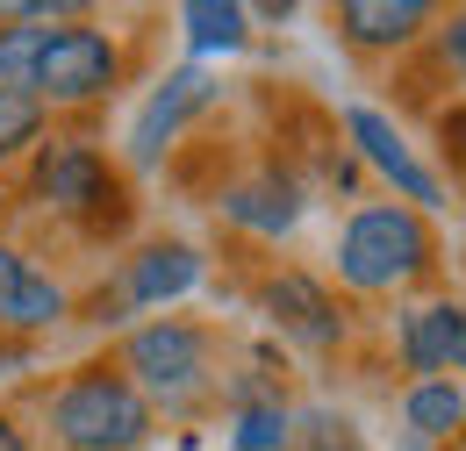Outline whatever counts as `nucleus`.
<instances>
[{
    "instance_id": "obj_1",
    "label": "nucleus",
    "mask_w": 466,
    "mask_h": 451,
    "mask_svg": "<svg viewBox=\"0 0 466 451\" xmlns=\"http://www.w3.org/2000/svg\"><path fill=\"white\" fill-rule=\"evenodd\" d=\"M51 430L65 451H137L151 437V401L122 373H79L51 401Z\"/></svg>"
},
{
    "instance_id": "obj_2",
    "label": "nucleus",
    "mask_w": 466,
    "mask_h": 451,
    "mask_svg": "<svg viewBox=\"0 0 466 451\" xmlns=\"http://www.w3.org/2000/svg\"><path fill=\"white\" fill-rule=\"evenodd\" d=\"M431 266V236L409 208H366L351 215L345 244H338V273H345L359 294H380L395 280H416Z\"/></svg>"
},
{
    "instance_id": "obj_3",
    "label": "nucleus",
    "mask_w": 466,
    "mask_h": 451,
    "mask_svg": "<svg viewBox=\"0 0 466 451\" xmlns=\"http://www.w3.org/2000/svg\"><path fill=\"white\" fill-rule=\"evenodd\" d=\"M122 72V51L101 36V29H51V44L29 72V94L36 101H94L108 94Z\"/></svg>"
},
{
    "instance_id": "obj_4",
    "label": "nucleus",
    "mask_w": 466,
    "mask_h": 451,
    "mask_svg": "<svg viewBox=\"0 0 466 451\" xmlns=\"http://www.w3.org/2000/svg\"><path fill=\"white\" fill-rule=\"evenodd\" d=\"M129 373H137L129 380L137 395L187 401V395H201V380H208V344L187 323H151V330L129 337Z\"/></svg>"
},
{
    "instance_id": "obj_5",
    "label": "nucleus",
    "mask_w": 466,
    "mask_h": 451,
    "mask_svg": "<svg viewBox=\"0 0 466 451\" xmlns=\"http://www.w3.org/2000/svg\"><path fill=\"white\" fill-rule=\"evenodd\" d=\"M208 101H216V86H208V72H201V65L173 72V79L144 101V115H137V129H129V158H137V165H158V151L187 129V115H201Z\"/></svg>"
},
{
    "instance_id": "obj_6",
    "label": "nucleus",
    "mask_w": 466,
    "mask_h": 451,
    "mask_svg": "<svg viewBox=\"0 0 466 451\" xmlns=\"http://www.w3.org/2000/svg\"><path fill=\"white\" fill-rule=\"evenodd\" d=\"M36 194L58 201L65 215H86V208L116 201V179H108V165H101L94 144H51L44 165H36Z\"/></svg>"
},
{
    "instance_id": "obj_7",
    "label": "nucleus",
    "mask_w": 466,
    "mask_h": 451,
    "mask_svg": "<svg viewBox=\"0 0 466 451\" xmlns=\"http://www.w3.org/2000/svg\"><path fill=\"white\" fill-rule=\"evenodd\" d=\"M345 129H351V144L366 151V165H380V172H388V179H395V186L409 194V201H423V208L438 201V179H431V172H423L416 158H409L402 129H395L388 115H373V108H351V115H345Z\"/></svg>"
},
{
    "instance_id": "obj_8",
    "label": "nucleus",
    "mask_w": 466,
    "mask_h": 451,
    "mask_svg": "<svg viewBox=\"0 0 466 451\" xmlns=\"http://www.w3.org/2000/svg\"><path fill=\"white\" fill-rule=\"evenodd\" d=\"M58 316H65L58 286L44 280L22 251H0V323H7V330H51Z\"/></svg>"
},
{
    "instance_id": "obj_9",
    "label": "nucleus",
    "mask_w": 466,
    "mask_h": 451,
    "mask_svg": "<svg viewBox=\"0 0 466 451\" xmlns=\"http://www.w3.org/2000/svg\"><path fill=\"white\" fill-rule=\"evenodd\" d=\"M266 308H273L301 344H338V308H330V294L309 280V273H280V280L266 286Z\"/></svg>"
},
{
    "instance_id": "obj_10",
    "label": "nucleus",
    "mask_w": 466,
    "mask_h": 451,
    "mask_svg": "<svg viewBox=\"0 0 466 451\" xmlns=\"http://www.w3.org/2000/svg\"><path fill=\"white\" fill-rule=\"evenodd\" d=\"M338 22H345L351 44H409L431 22V7L423 0H345Z\"/></svg>"
},
{
    "instance_id": "obj_11",
    "label": "nucleus",
    "mask_w": 466,
    "mask_h": 451,
    "mask_svg": "<svg viewBox=\"0 0 466 451\" xmlns=\"http://www.w3.org/2000/svg\"><path fill=\"white\" fill-rule=\"evenodd\" d=\"M194 280H201V258H194L187 244H158V251H144V258L129 266V301L158 308V301H179Z\"/></svg>"
},
{
    "instance_id": "obj_12",
    "label": "nucleus",
    "mask_w": 466,
    "mask_h": 451,
    "mask_svg": "<svg viewBox=\"0 0 466 451\" xmlns=\"http://www.w3.org/2000/svg\"><path fill=\"white\" fill-rule=\"evenodd\" d=\"M223 215L244 229H258V236H280V229H294V215H301V201H294V186L288 179H244L230 201H223Z\"/></svg>"
},
{
    "instance_id": "obj_13",
    "label": "nucleus",
    "mask_w": 466,
    "mask_h": 451,
    "mask_svg": "<svg viewBox=\"0 0 466 451\" xmlns=\"http://www.w3.org/2000/svg\"><path fill=\"white\" fill-rule=\"evenodd\" d=\"M402 358L409 373H438L460 358V308H416L402 323Z\"/></svg>"
},
{
    "instance_id": "obj_14",
    "label": "nucleus",
    "mask_w": 466,
    "mask_h": 451,
    "mask_svg": "<svg viewBox=\"0 0 466 451\" xmlns=\"http://www.w3.org/2000/svg\"><path fill=\"white\" fill-rule=\"evenodd\" d=\"M179 22H187V44L194 51H237L251 15L230 7V0H194V7H179Z\"/></svg>"
},
{
    "instance_id": "obj_15",
    "label": "nucleus",
    "mask_w": 466,
    "mask_h": 451,
    "mask_svg": "<svg viewBox=\"0 0 466 451\" xmlns=\"http://www.w3.org/2000/svg\"><path fill=\"white\" fill-rule=\"evenodd\" d=\"M409 423H416V437H452L466 423V395L452 380H423V387L409 395Z\"/></svg>"
},
{
    "instance_id": "obj_16",
    "label": "nucleus",
    "mask_w": 466,
    "mask_h": 451,
    "mask_svg": "<svg viewBox=\"0 0 466 451\" xmlns=\"http://www.w3.org/2000/svg\"><path fill=\"white\" fill-rule=\"evenodd\" d=\"M294 437V416L280 408V401H244L230 423V445L237 451H280Z\"/></svg>"
},
{
    "instance_id": "obj_17",
    "label": "nucleus",
    "mask_w": 466,
    "mask_h": 451,
    "mask_svg": "<svg viewBox=\"0 0 466 451\" xmlns=\"http://www.w3.org/2000/svg\"><path fill=\"white\" fill-rule=\"evenodd\" d=\"M44 44H51V29H0V86L29 94V72H36Z\"/></svg>"
},
{
    "instance_id": "obj_18",
    "label": "nucleus",
    "mask_w": 466,
    "mask_h": 451,
    "mask_svg": "<svg viewBox=\"0 0 466 451\" xmlns=\"http://www.w3.org/2000/svg\"><path fill=\"white\" fill-rule=\"evenodd\" d=\"M36 129H44V101L0 86V158H15L22 144H36Z\"/></svg>"
},
{
    "instance_id": "obj_19",
    "label": "nucleus",
    "mask_w": 466,
    "mask_h": 451,
    "mask_svg": "<svg viewBox=\"0 0 466 451\" xmlns=\"http://www.w3.org/2000/svg\"><path fill=\"white\" fill-rule=\"evenodd\" d=\"M309 451H359V437H351V423L345 416H309Z\"/></svg>"
},
{
    "instance_id": "obj_20",
    "label": "nucleus",
    "mask_w": 466,
    "mask_h": 451,
    "mask_svg": "<svg viewBox=\"0 0 466 451\" xmlns=\"http://www.w3.org/2000/svg\"><path fill=\"white\" fill-rule=\"evenodd\" d=\"M445 57H452V72L466 79V15H452V29H445Z\"/></svg>"
},
{
    "instance_id": "obj_21",
    "label": "nucleus",
    "mask_w": 466,
    "mask_h": 451,
    "mask_svg": "<svg viewBox=\"0 0 466 451\" xmlns=\"http://www.w3.org/2000/svg\"><path fill=\"white\" fill-rule=\"evenodd\" d=\"M0 451H29V445H22V430H15L7 416H0Z\"/></svg>"
},
{
    "instance_id": "obj_22",
    "label": "nucleus",
    "mask_w": 466,
    "mask_h": 451,
    "mask_svg": "<svg viewBox=\"0 0 466 451\" xmlns=\"http://www.w3.org/2000/svg\"><path fill=\"white\" fill-rule=\"evenodd\" d=\"M460 366H466V308H460Z\"/></svg>"
},
{
    "instance_id": "obj_23",
    "label": "nucleus",
    "mask_w": 466,
    "mask_h": 451,
    "mask_svg": "<svg viewBox=\"0 0 466 451\" xmlns=\"http://www.w3.org/2000/svg\"><path fill=\"white\" fill-rule=\"evenodd\" d=\"M0 215H7V194H0Z\"/></svg>"
}]
</instances>
